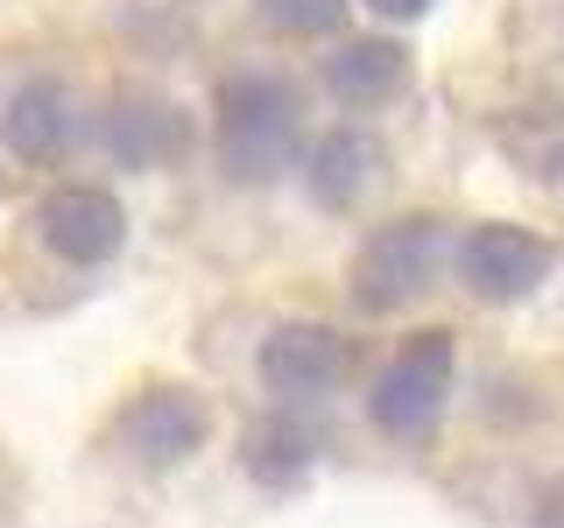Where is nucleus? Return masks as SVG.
Segmentation results:
<instances>
[{"mask_svg":"<svg viewBox=\"0 0 564 528\" xmlns=\"http://www.w3.org/2000/svg\"><path fill=\"white\" fill-rule=\"evenodd\" d=\"M445 261H452V226L445 219L416 211V219L381 226V233L360 246V261H352V304L375 310V317L416 304V296L445 275Z\"/></svg>","mask_w":564,"mask_h":528,"instance_id":"nucleus-2","label":"nucleus"},{"mask_svg":"<svg viewBox=\"0 0 564 528\" xmlns=\"http://www.w3.org/2000/svg\"><path fill=\"white\" fill-rule=\"evenodd\" d=\"M205 430H212V416L191 387H149V395H134L128 409H120L113 444L128 451L134 465L163 472V465H184V458L205 444Z\"/></svg>","mask_w":564,"mask_h":528,"instance_id":"nucleus-6","label":"nucleus"},{"mask_svg":"<svg viewBox=\"0 0 564 528\" xmlns=\"http://www.w3.org/2000/svg\"><path fill=\"white\" fill-rule=\"evenodd\" d=\"M304 465H311V437L296 430L290 416H269L254 437H247V472H254V480L282 486V480H296Z\"/></svg>","mask_w":564,"mask_h":528,"instance_id":"nucleus-12","label":"nucleus"},{"mask_svg":"<svg viewBox=\"0 0 564 528\" xmlns=\"http://www.w3.org/2000/svg\"><path fill=\"white\" fill-rule=\"evenodd\" d=\"M325 85L339 106H388L410 85V50L388 43V35H360V43H339L325 57Z\"/></svg>","mask_w":564,"mask_h":528,"instance_id":"nucleus-10","label":"nucleus"},{"mask_svg":"<svg viewBox=\"0 0 564 528\" xmlns=\"http://www.w3.org/2000/svg\"><path fill=\"white\" fill-rule=\"evenodd\" d=\"M452 374H458L452 331H423V339H410V345H402L395 360L375 374V395H367L375 430H381V437H423L437 416H445Z\"/></svg>","mask_w":564,"mask_h":528,"instance_id":"nucleus-3","label":"nucleus"},{"mask_svg":"<svg viewBox=\"0 0 564 528\" xmlns=\"http://www.w3.org/2000/svg\"><path fill=\"white\" fill-rule=\"evenodd\" d=\"M35 233H43L50 254L78 261V268H99V261H113L120 240H128V211L99 184H64L35 205Z\"/></svg>","mask_w":564,"mask_h":528,"instance_id":"nucleus-5","label":"nucleus"},{"mask_svg":"<svg viewBox=\"0 0 564 528\" xmlns=\"http://www.w3.org/2000/svg\"><path fill=\"white\" fill-rule=\"evenodd\" d=\"M212 141H219V169L234 184H269L275 169H290L296 141H304L296 85L269 78V70H234L212 99Z\"/></svg>","mask_w":564,"mask_h":528,"instance_id":"nucleus-1","label":"nucleus"},{"mask_svg":"<svg viewBox=\"0 0 564 528\" xmlns=\"http://www.w3.org/2000/svg\"><path fill=\"white\" fill-rule=\"evenodd\" d=\"M367 8H375L381 22H416V14H431V0H367Z\"/></svg>","mask_w":564,"mask_h":528,"instance_id":"nucleus-14","label":"nucleus"},{"mask_svg":"<svg viewBox=\"0 0 564 528\" xmlns=\"http://www.w3.org/2000/svg\"><path fill=\"white\" fill-rule=\"evenodd\" d=\"M458 275L487 304H516L551 275V240H536L529 226H473L458 240Z\"/></svg>","mask_w":564,"mask_h":528,"instance_id":"nucleus-7","label":"nucleus"},{"mask_svg":"<svg viewBox=\"0 0 564 528\" xmlns=\"http://www.w3.org/2000/svg\"><path fill=\"white\" fill-rule=\"evenodd\" d=\"M261 22L275 35H332L346 22V0H261Z\"/></svg>","mask_w":564,"mask_h":528,"instance_id":"nucleus-13","label":"nucleus"},{"mask_svg":"<svg viewBox=\"0 0 564 528\" xmlns=\"http://www.w3.org/2000/svg\"><path fill=\"white\" fill-rule=\"evenodd\" d=\"M375 176H381V141L360 128H332L311 148V198L325 211H352L375 190Z\"/></svg>","mask_w":564,"mask_h":528,"instance_id":"nucleus-11","label":"nucleus"},{"mask_svg":"<svg viewBox=\"0 0 564 528\" xmlns=\"http://www.w3.org/2000/svg\"><path fill=\"white\" fill-rule=\"evenodd\" d=\"M254 366H261V387H269L282 409H296V402L339 395V381L352 374V345L332 324L290 317V324H275L269 339H261V360Z\"/></svg>","mask_w":564,"mask_h":528,"instance_id":"nucleus-4","label":"nucleus"},{"mask_svg":"<svg viewBox=\"0 0 564 528\" xmlns=\"http://www.w3.org/2000/svg\"><path fill=\"white\" fill-rule=\"evenodd\" d=\"M99 134L113 148V163H128V169H163L191 148V120L170 99H120Z\"/></svg>","mask_w":564,"mask_h":528,"instance_id":"nucleus-8","label":"nucleus"},{"mask_svg":"<svg viewBox=\"0 0 564 528\" xmlns=\"http://www.w3.org/2000/svg\"><path fill=\"white\" fill-rule=\"evenodd\" d=\"M0 134H8V148L22 155V163H57L70 148V134H78L70 92L57 78H29L22 92L8 99V113H0Z\"/></svg>","mask_w":564,"mask_h":528,"instance_id":"nucleus-9","label":"nucleus"}]
</instances>
